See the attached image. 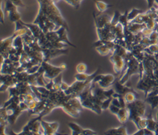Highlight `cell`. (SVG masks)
I'll return each mask as SVG.
<instances>
[{
	"mask_svg": "<svg viewBox=\"0 0 158 135\" xmlns=\"http://www.w3.org/2000/svg\"><path fill=\"white\" fill-rule=\"evenodd\" d=\"M39 3V9H41L57 27H64L69 30L68 25L56 6L53 0H37Z\"/></svg>",
	"mask_w": 158,
	"mask_h": 135,
	"instance_id": "cell-1",
	"label": "cell"
},
{
	"mask_svg": "<svg viewBox=\"0 0 158 135\" xmlns=\"http://www.w3.org/2000/svg\"><path fill=\"white\" fill-rule=\"evenodd\" d=\"M124 71H125V73L118 79V81L122 84H125L133 74H139V62L134 57L131 51L129 52L126 59Z\"/></svg>",
	"mask_w": 158,
	"mask_h": 135,
	"instance_id": "cell-2",
	"label": "cell"
},
{
	"mask_svg": "<svg viewBox=\"0 0 158 135\" xmlns=\"http://www.w3.org/2000/svg\"><path fill=\"white\" fill-rule=\"evenodd\" d=\"M126 107L129 111V120L133 121L137 127L146 112L145 102L137 98L133 102L127 103Z\"/></svg>",
	"mask_w": 158,
	"mask_h": 135,
	"instance_id": "cell-3",
	"label": "cell"
},
{
	"mask_svg": "<svg viewBox=\"0 0 158 135\" xmlns=\"http://www.w3.org/2000/svg\"><path fill=\"white\" fill-rule=\"evenodd\" d=\"M63 110L69 115L73 118H78L83 107L81 101L77 97H71L62 107Z\"/></svg>",
	"mask_w": 158,
	"mask_h": 135,
	"instance_id": "cell-4",
	"label": "cell"
},
{
	"mask_svg": "<svg viewBox=\"0 0 158 135\" xmlns=\"http://www.w3.org/2000/svg\"><path fill=\"white\" fill-rule=\"evenodd\" d=\"M33 23L37 24L45 34L49 32L54 31L56 27H57V25L40 9L36 19Z\"/></svg>",
	"mask_w": 158,
	"mask_h": 135,
	"instance_id": "cell-5",
	"label": "cell"
},
{
	"mask_svg": "<svg viewBox=\"0 0 158 135\" xmlns=\"http://www.w3.org/2000/svg\"><path fill=\"white\" fill-rule=\"evenodd\" d=\"M41 66L43 69L44 77L49 80L53 79L63 71H64L67 66L65 64H62L60 66H55L49 63L48 61H43L41 64Z\"/></svg>",
	"mask_w": 158,
	"mask_h": 135,
	"instance_id": "cell-6",
	"label": "cell"
},
{
	"mask_svg": "<svg viewBox=\"0 0 158 135\" xmlns=\"http://www.w3.org/2000/svg\"><path fill=\"white\" fill-rule=\"evenodd\" d=\"M41 120L40 119L38 116L35 117V118L30 120L27 123L20 133H14V134H43V132L41 131Z\"/></svg>",
	"mask_w": 158,
	"mask_h": 135,
	"instance_id": "cell-7",
	"label": "cell"
},
{
	"mask_svg": "<svg viewBox=\"0 0 158 135\" xmlns=\"http://www.w3.org/2000/svg\"><path fill=\"white\" fill-rule=\"evenodd\" d=\"M109 59L113 64V69L115 74L118 75L124 71L127 59L116 52L113 51L112 55L109 58Z\"/></svg>",
	"mask_w": 158,
	"mask_h": 135,
	"instance_id": "cell-8",
	"label": "cell"
},
{
	"mask_svg": "<svg viewBox=\"0 0 158 135\" xmlns=\"http://www.w3.org/2000/svg\"><path fill=\"white\" fill-rule=\"evenodd\" d=\"M115 81V77L111 74H98L94 77L93 79L94 83H98V85H99V86L105 89L109 88L110 86H112Z\"/></svg>",
	"mask_w": 158,
	"mask_h": 135,
	"instance_id": "cell-9",
	"label": "cell"
},
{
	"mask_svg": "<svg viewBox=\"0 0 158 135\" xmlns=\"http://www.w3.org/2000/svg\"><path fill=\"white\" fill-rule=\"evenodd\" d=\"M4 11L8 12L9 18L12 22H16L20 20V14L15 6L10 0H6L5 2Z\"/></svg>",
	"mask_w": 158,
	"mask_h": 135,
	"instance_id": "cell-10",
	"label": "cell"
},
{
	"mask_svg": "<svg viewBox=\"0 0 158 135\" xmlns=\"http://www.w3.org/2000/svg\"><path fill=\"white\" fill-rule=\"evenodd\" d=\"M18 83L16 77L13 74H1V92L8 90L9 88L15 86Z\"/></svg>",
	"mask_w": 158,
	"mask_h": 135,
	"instance_id": "cell-11",
	"label": "cell"
},
{
	"mask_svg": "<svg viewBox=\"0 0 158 135\" xmlns=\"http://www.w3.org/2000/svg\"><path fill=\"white\" fill-rule=\"evenodd\" d=\"M68 49L59 48H45L43 49V61H49L52 58L57 57L62 54H65L68 53Z\"/></svg>",
	"mask_w": 158,
	"mask_h": 135,
	"instance_id": "cell-12",
	"label": "cell"
},
{
	"mask_svg": "<svg viewBox=\"0 0 158 135\" xmlns=\"http://www.w3.org/2000/svg\"><path fill=\"white\" fill-rule=\"evenodd\" d=\"M18 36L15 32L14 33L6 38L2 39L1 41V55L3 56L5 58H8L9 53L13 48L12 43L14 38Z\"/></svg>",
	"mask_w": 158,
	"mask_h": 135,
	"instance_id": "cell-13",
	"label": "cell"
},
{
	"mask_svg": "<svg viewBox=\"0 0 158 135\" xmlns=\"http://www.w3.org/2000/svg\"><path fill=\"white\" fill-rule=\"evenodd\" d=\"M41 126L43 134H59L57 133L59 124L58 122H48L43 120H41Z\"/></svg>",
	"mask_w": 158,
	"mask_h": 135,
	"instance_id": "cell-14",
	"label": "cell"
},
{
	"mask_svg": "<svg viewBox=\"0 0 158 135\" xmlns=\"http://www.w3.org/2000/svg\"><path fill=\"white\" fill-rule=\"evenodd\" d=\"M68 126L72 131V135H94L98 133L89 129H84L76 123L70 122Z\"/></svg>",
	"mask_w": 158,
	"mask_h": 135,
	"instance_id": "cell-15",
	"label": "cell"
},
{
	"mask_svg": "<svg viewBox=\"0 0 158 135\" xmlns=\"http://www.w3.org/2000/svg\"><path fill=\"white\" fill-rule=\"evenodd\" d=\"M93 18L96 28H101L111 23L112 17L107 14L96 15L94 12H93Z\"/></svg>",
	"mask_w": 158,
	"mask_h": 135,
	"instance_id": "cell-16",
	"label": "cell"
},
{
	"mask_svg": "<svg viewBox=\"0 0 158 135\" xmlns=\"http://www.w3.org/2000/svg\"><path fill=\"white\" fill-rule=\"evenodd\" d=\"M67 32H68V30L64 27H60V28L57 30H56V32L58 35V41L65 43L70 46L76 48V46L72 44L69 41L67 37Z\"/></svg>",
	"mask_w": 158,
	"mask_h": 135,
	"instance_id": "cell-17",
	"label": "cell"
},
{
	"mask_svg": "<svg viewBox=\"0 0 158 135\" xmlns=\"http://www.w3.org/2000/svg\"><path fill=\"white\" fill-rule=\"evenodd\" d=\"M112 86L114 87L113 89L115 92L118 93L123 96H124L128 92H135L133 89L125 85V84H121L118 79L114 82Z\"/></svg>",
	"mask_w": 158,
	"mask_h": 135,
	"instance_id": "cell-18",
	"label": "cell"
},
{
	"mask_svg": "<svg viewBox=\"0 0 158 135\" xmlns=\"http://www.w3.org/2000/svg\"><path fill=\"white\" fill-rule=\"evenodd\" d=\"M104 134L110 135H127L128 134V133L126 126L123 125L117 128H110L106 131Z\"/></svg>",
	"mask_w": 158,
	"mask_h": 135,
	"instance_id": "cell-19",
	"label": "cell"
},
{
	"mask_svg": "<svg viewBox=\"0 0 158 135\" xmlns=\"http://www.w3.org/2000/svg\"><path fill=\"white\" fill-rule=\"evenodd\" d=\"M115 115L121 123L124 124L129 120V111L127 107L125 108H120Z\"/></svg>",
	"mask_w": 158,
	"mask_h": 135,
	"instance_id": "cell-20",
	"label": "cell"
},
{
	"mask_svg": "<svg viewBox=\"0 0 158 135\" xmlns=\"http://www.w3.org/2000/svg\"><path fill=\"white\" fill-rule=\"evenodd\" d=\"M94 3H95V5L98 9V10L101 13V12H104L105 11H106L109 7H112V5H110V4H108L103 1H98V0H93Z\"/></svg>",
	"mask_w": 158,
	"mask_h": 135,
	"instance_id": "cell-21",
	"label": "cell"
},
{
	"mask_svg": "<svg viewBox=\"0 0 158 135\" xmlns=\"http://www.w3.org/2000/svg\"><path fill=\"white\" fill-rule=\"evenodd\" d=\"M142 13H143V11H141V10L135 9V8L132 9L131 10V11L128 13V15H127L128 22H130L131 21L134 20L138 15H139V14H141Z\"/></svg>",
	"mask_w": 158,
	"mask_h": 135,
	"instance_id": "cell-22",
	"label": "cell"
},
{
	"mask_svg": "<svg viewBox=\"0 0 158 135\" xmlns=\"http://www.w3.org/2000/svg\"><path fill=\"white\" fill-rule=\"evenodd\" d=\"M158 125V123L157 121H156L152 117L150 116L149 118H147V127L146 128H148L153 131L155 132L157 127Z\"/></svg>",
	"mask_w": 158,
	"mask_h": 135,
	"instance_id": "cell-23",
	"label": "cell"
},
{
	"mask_svg": "<svg viewBox=\"0 0 158 135\" xmlns=\"http://www.w3.org/2000/svg\"><path fill=\"white\" fill-rule=\"evenodd\" d=\"M136 92H127L123 97L124 99L127 103H130L133 102L135 100L137 99L136 97Z\"/></svg>",
	"mask_w": 158,
	"mask_h": 135,
	"instance_id": "cell-24",
	"label": "cell"
},
{
	"mask_svg": "<svg viewBox=\"0 0 158 135\" xmlns=\"http://www.w3.org/2000/svg\"><path fill=\"white\" fill-rule=\"evenodd\" d=\"M87 65L83 63H80L78 64L76 66V71L78 73H84L87 71Z\"/></svg>",
	"mask_w": 158,
	"mask_h": 135,
	"instance_id": "cell-25",
	"label": "cell"
},
{
	"mask_svg": "<svg viewBox=\"0 0 158 135\" xmlns=\"http://www.w3.org/2000/svg\"><path fill=\"white\" fill-rule=\"evenodd\" d=\"M67 3L71 5L75 9H78L80 7V4L83 0H64Z\"/></svg>",
	"mask_w": 158,
	"mask_h": 135,
	"instance_id": "cell-26",
	"label": "cell"
},
{
	"mask_svg": "<svg viewBox=\"0 0 158 135\" xmlns=\"http://www.w3.org/2000/svg\"><path fill=\"white\" fill-rule=\"evenodd\" d=\"M150 51L151 54H156L158 53V43L150 45L149 46L146 48Z\"/></svg>",
	"mask_w": 158,
	"mask_h": 135,
	"instance_id": "cell-27",
	"label": "cell"
},
{
	"mask_svg": "<svg viewBox=\"0 0 158 135\" xmlns=\"http://www.w3.org/2000/svg\"><path fill=\"white\" fill-rule=\"evenodd\" d=\"M112 100V97H110V98H109L107 100L102 102V103L101 104V108L102 110H107L109 108L110 105L111 104Z\"/></svg>",
	"mask_w": 158,
	"mask_h": 135,
	"instance_id": "cell-28",
	"label": "cell"
},
{
	"mask_svg": "<svg viewBox=\"0 0 158 135\" xmlns=\"http://www.w3.org/2000/svg\"><path fill=\"white\" fill-rule=\"evenodd\" d=\"M147 127V118H141V119L139 120L138 124L137 126L138 129H144Z\"/></svg>",
	"mask_w": 158,
	"mask_h": 135,
	"instance_id": "cell-29",
	"label": "cell"
},
{
	"mask_svg": "<svg viewBox=\"0 0 158 135\" xmlns=\"http://www.w3.org/2000/svg\"><path fill=\"white\" fill-rule=\"evenodd\" d=\"M10 1L17 7H25V4L23 3L22 0H10Z\"/></svg>",
	"mask_w": 158,
	"mask_h": 135,
	"instance_id": "cell-30",
	"label": "cell"
},
{
	"mask_svg": "<svg viewBox=\"0 0 158 135\" xmlns=\"http://www.w3.org/2000/svg\"><path fill=\"white\" fill-rule=\"evenodd\" d=\"M69 87H70V85H69L68 84H67L66 82H64L63 81H62V82H61V84H60V89H61L62 91L65 92V90H67L69 88Z\"/></svg>",
	"mask_w": 158,
	"mask_h": 135,
	"instance_id": "cell-31",
	"label": "cell"
},
{
	"mask_svg": "<svg viewBox=\"0 0 158 135\" xmlns=\"http://www.w3.org/2000/svg\"><path fill=\"white\" fill-rule=\"evenodd\" d=\"M1 22L4 24V10H3V5L2 2H1Z\"/></svg>",
	"mask_w": 158,
	"mask_h": 135,
	"instance_id": "cell-32",
	"label": "cell"
},
{
	"mask_svg": "<svg viewBox=\"0 0 158 135\" xmlns=\"http://www.w3.org/2000/svg\"><path fill=\"white\" fill-rule=\"evenodd\" d=\"M0 134L1 135H5L6 134V125H3V124H0Z\"/></svg>",
	"mask_w": 158,
	"mask_h": 135,
	"instance_id": "cell-33",
	"label": "cell"
},
{
	"mask_svg": "<svg viewBox=\"0 0 158 135\" xmlns=\"http://www.w3.org/2000/svg\"><path fill=\"white\" fill-rule=\"evenodd\" d=\"M144 135H151V134H156V133L148 128H144Z\"/></svg>",
	"mask_w": 158,
	"mask_h": 135,
	"instance_id": "cell-34",
	"label": "cell"
},
{
	"mask_svg": "<svg viewBox=\"0 0 158 135\" xmlns=\"http://www.w3.org/2000/svg\"><path fill=\"white\" fill-rule=\"evenodd\" d=\"M133 134H138V135H144V129L140 128V129H138V130L133 133Z\"/></svg>",
	"mask_w": 158,
	"mask_h": 135,
	"instance_id": "cell-35",
	"label": "cell"
},
{
	"mask_svg": "<svg viewBox=\"0 0 158 135\" xmlns=\"http://www.w3.org/2000/svg\"><path fill=\"white\" fill-rule=\"evenodd\" d=\"M157 123H158V111H157Z\"/></svg>",
	"mask_w": 158,
	"mask_h": 135,
	"instance_id": "cell-36",
	"label": "cell"
}]
</instances>
